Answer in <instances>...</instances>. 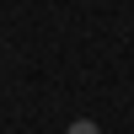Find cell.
Instances as JSON below:
<instances>
[{
	"label": "cell",
	"mask_w": 134,
	"mask_h": 134,
	"mask_svg": "<svg viewBox=\"0 0 134 134\" xmlns=\"http://www.w3.org/2000/svg\"><path fill=\"white\" fill-rule=\"evenodd\" d=\"M64 134H102V129H97V124H91V118H75V124H70V129H64Z\"/></svg>",
	"instance_id": "1"
}]
</instances>
